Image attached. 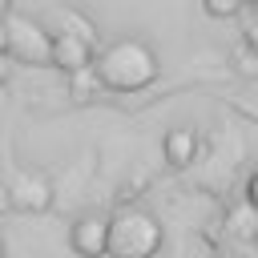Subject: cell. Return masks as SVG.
<instances>
[{"label": "cell", "mask_w": 258, "mask_h": 258, "mask_svg": "<svg viewBox=\"0 0 258 258\" xmlns=\"http://www.w3.org/2000/svg\"><path fill=\"white\" fill-rule=\"evenodd\" d=\"M202 8H206L210 16H218V20H234V16L246 8V0H202Z\"/></svg>", "instance_id": "cell-8"}, {"label": "cell", "mask_w": 258, "mask_h": 258, "mask_svg": "<svg viewBox=\"0 0 258 258\" xmlns=\"http://www.w3.org/2000/svg\"><path fill=\"white\" fill-rule=\"evenodd\" d=\"M93 73H97V81H101L105 89L137 93V89H145V85L157 81L161 64H157V52H153L145 40H133V36H129V40L109 44V48L101 52V60L93 64Z\"/></svg>", "instance_id": "cell-1"}, {"label": "cell", "mask_w": 258, "mask_h": 258, "mask_svg": "<svg viewBox=\"0 0 258 258\" xmlns=\"http://www.w3.org/2000/svg\"><path fill=\"white\" fill-rule=\"evenodd\" d=\"M4 48L20 60V64H48V44H52V32L44 24H36L32 16H4Z\"/></svg>", "instance_id": "cell-3"}, {"label": "cell", "mask_w": 258, "mask_h": 258, "mask_svg": "<svg viewBox=\"0 0 258 258\" xmlns=\"http://www.w3.org/2000/svg\"><path fill=\"white\" fill-rule=\"evenodd\" d=\"M198 133L194 129H185V125H177V129H169L165 133V141H161V149H165V161L169 165H194V157H198Z\"/></svg>", "instance_id": "cell-6"}, {"label": "cell", "mask_w": 258, "mask_h": 258, "mask_svg": "<svg viewBox=\"0 0 258 258\" xmlns=\"http://www.w3.org/2000/svg\"><path fill=\"white\" fill-rule=\"evenodd\" d=\"M48 64H60L64 73H77V69H89L93 64V40L81 36V32H52V44H48Z\"/></svg>", "instance_id": "cell-4"}, {"label": "cell", "mask_w": 258, "mask_h": 258, "mask_svg": "<svg viewBox=\"0 0 258 258\" xmlns=\"http://www.w3.org/2000/svg\"><path fill=\"white\" fill-rule=\"evenodd\" d=\"M12 194H16L12 202H16V206H24V210H44V206H48V185H44V181H32V177H20Z\"/></svg>", "instance_id": "cell-7"}, {"label": "cell", "mask_w": 258, "mask_h": 258, "mask_svg": "<svg viewBox=\"0 0 258 258\" xmlns=\"http://www.w3.org/2000/svg\"><path fill=\"white\" fill-rule=\"evenodd\" d=\"M105 238H109V218L105 214H85L69 230V246L81 258H105Z\"/></svg>", "instance_id": "cell-5"}, {"label": "cell", "mask_w": 258, "mask_h": 258, "mask_svg": "<svg viewBox=\"0 0 258 258\" xmlns=\"http://www.w3.org/2000/svg\"><path fill=\"white\" fill-rule=\"evenodd\" d=\"M238 69H242L246 77H254V73H258V64H254V52H250V44H246V48H238Z\"/></svg>", "instance_id": "cell-9"}, {"label": "cell", "mask_w": 258, "mask_h": 258, "mask_svg": "<svg viewBox=\"0 0 258 258\" xmlns=\"http://www.w3.org/2000/svg\"><path fill=\"white\" fill-rule=\"evenodd\" d=\"M161 222L149 210H121L117 218H109V238H105V254L109 258H153L161 250Z\"/></svg>", "instance_id": "cell-2"}]
</instances>
